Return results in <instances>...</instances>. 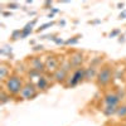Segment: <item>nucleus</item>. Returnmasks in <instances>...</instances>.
I'll return each mask as SVG.
<instances>
[{"label": "nucleus", "instance_id": "f257e3e1", "mask_svg": "<svg viewBox=\"0 0 126 126\" xmlns=\"http://www.w3.org/2000/svg\"><path fill=\"white\" fill-rule=\"evenodd\" d=\"M5 91L12 94V96H16V94H20L23 87H24V83H23V79L20 78L19 76L16 75H12L9 76V78L5 81Z\"/></svg>", "mask_w": 126, "mask_h": 126}, {"label": "nucleus", "instance_id": "f03ea898", "mask_svg": "<svg viewBox=\"0 0 126 126\" xmlns=\"http://www.w3.org/2000/svg\"><path fill=\"white\" fill-rule=\"evenodd\" d=\"M112 78H113V69H112L111 66L106 64V66L101 67V69L97 73V77H96L97 85L105 87V86L110 85V82L112 81Z\"/></svg>", "mask_w": 126, "mask_h": 126}, {"label": "nucleus", "instance_id": "7ed1b4c3", "mask_svg": "<svg viewBox=\"0 0 126 126\" xmlns=\"http://www.w3.org/2000/svg\"><path fill=\"white\" fill-rule=\"evenodd\" d=\"M85 79H86V68L79 67V68H77L75 72H73V75L68 78L67 86L68 87H75V86H77L78 83H81L82 81H85Z\"/></svg>", "mask_w": 126, "mask_h": 126}, {"label": "nucleus", "instance_id": "20e7f679", "mask_svg": "<svg viewBox=\"0 0 126 126\" xmlns=\"http://www.w3.org/2000/svg\"><path fill=\"white\" fill-rule=\"evenodd\" d=\"M37 86H34L33 83H27L24 85L22 92H20V96H22L24 100H33L37 96Z\"/></svg>", "mask_w": 126, "mask_h": 126}, {"label": "nucleus", "instance_id": "39448f33", "mask_svg": "<svg viewBox=\"0 0 126 126\" xmlns=\"http://www.w3.org/2000/svg\"><path fill=\"white\" fill-rule=\"evenodd\" d=\"M68 61H69L72 67L79 68V67H82V63H83V54L81 53V52H75L73 54H71Z\"/></svg>", "mask_w": 126, "mask_h": 126}, {"label": "nucleus", "instance_id": "423d86ee", "mask_svg": "<svg viewBox=\"0 0 126 126\" xmlns=\"http://www.w3.org/2000/svg\"><path fill=\"white\" fill-rule=\"evenodd\" d=\"M44 64H46V71L53 72V73L61 67V66H59V61H58L56 57H47Z\"/></svg>", "mask_w": 126, "mask_h": 126}, {"label": "nucleus", "instance_id": "0eeeda50", "mask_svg": "<svg viewBox=\"0 0 126 126\" xmlns=\"http://www.w3.org/2000/svg\"><path fill=\"white\" fill-rule=\"evenodd\" d=\"M68 72H69V71H67L66 68L59 67V68L53 73V77H54V79H56L57 82L63 83V82H66V81L69 78V77H68Z\"/></svg>", "mask_w": 126, "mask_h": 126}, {"label": "nucleus", "instance_id": "6e6552de", "mask_svg": "<svg viewBox=\"0 0 126 126\" xmlns=\"http://www.w3.org/2000/svg\"><path fill=\"white\" fill-rule=\"evenodd\" d=\"M120 101H121V98L117 94V92H109V93H106V96H105V102H106V105L117 106Z\"/></svg>", "mask_w": 126, "mask_h": 126}, {"label": "nucleus", "instance_id": "1a4fd4ad", "mask_svg": "<svg viewBox=\"0 0 126 126\" xmlns=\"http://www.w3.org/2000/svg\"><path fill=\"white\" fill-rule=\"evenodd\" d=\"M30 66H32V69H35V71H38L39 73H43V72L46 71L44 62H42L40 58H38V57H34L33 59L30 61Z\"/></svg>", "mask_w": 126, "mask_h": 126}, {"label": "nucleus", "instance_id": "9d476101", "mask_svg": "<svg viewBox=\"0 0 126 126\" xmlns=\"http://www.w3.org/2000/svg\"><path fill=\"white\" fill-rule=\"evenodd\" d=\"M9 68L6 64H4V63H1V66H0V79L1 81H6L9 78Z\"/></svg>", "mask_w": 126, "mask_h": 126}, {"label": "nucleus", "instance_id": "9b49d317", "mask_svg": "<svg viewBox=\"0 0 126 126\" xmlns=\"http://www.w3.org/2000/svg\"><path fill=\"white\" fill-rule=\"evenodd\" d=\"M117 107H119V106L106 105V107L103 109V113L106 115V116H112V115H116V112H117Z\"/></svg>", "mask_w": 126, "mask_h": 126}, {"label": "nucleus", "instance_id": "f8f14e48", "mask_svg": "<svg viewBox=\"0 0 126 126\" xmlns=\"http://www.w3.org/2000/svg\"><path fill=\"white\" fill-rule=\"evenodd\" d=\"M97 71H96V67L94 66H91V67H88V68H86V79L87 81H90L91 78H93L94 76L97 77Z\"/></svg>", "mask_w": 126, "mask_h": 126}, {"label": "nucleus", "instance_id": "ddd939ff", "mask_svg": "<svg viewBox=\"0 0 126 126\" xmlns=\"http://www.w3.org/2000/svg\"><path fill=\"white\" fill-rule=\"evenodd\" d=\"M48 86V79L44 77V76H40L38 78V82H37V88L39 90H46Z\"/></svg>", "mask_w": 126, "mask_h": 126}, {"label": "nucleus", "instance_id": "4468645a", "mask_svg": "<svg viewBox=\"0 0 126 126\" xmlns=\"http://www.w3.org/2000/svg\"><path fill=\"white\" fill-rule=\"evenodd\" d=\"M79 38H82L81 34L75 35V37H72V38L67 39V40H66V46H75V44H77V43H78V40H79Z\"/></svg>", "mask_w": 126, "mask_h": 126}, {"label": "nucleus", "instance_id": "2eb2a0df", "mask_svg": "<svg viewBox=\"0 0 126 126\" xmlns=\"http://www.w3.org/2000/svg\"><path fill=\"white\" fill-rule=\"evenodd\" d=\"M9 98H10V94H9L5 90H3L1 93H0V102L4 105V103H6V102L9 101Z\"/></svg>", "mask_w": 126, "mask_h": 126}, {"label": "nucleus", "instance_id": "dca6fc26", "mask_svg": "<svg viewBox=\"0 0 126 126\" xmlns=\"http://www.w3.org/2000/svg\"><path fill=\"white\" fill-rule=\"evenodd\" d=\"M116 115L119 117H126V105H121V106L117 107Z\"/></svg>", "mask_w": 126, "mask_h": 126}, {"label": "nucleus", "instance_id": "f3484780", "mask_svg": "<svg viewBox=\"0 0 126 126\" xmlns=\"http://www.w3.org/2000/svg\"><path fill=\"white\" fill-rule=\"evenodd\" d=\"M56 23L54 22H48V23H44V24H42L38 29H37V32L38 33H40V32H43V30H46V29H48V28H50V27H53Z\"/></svg>", "mask_w": 126, "mask_h": 126}, {"label": "nucleus", "instance_id": "a211bd4d", "mask_svg": "<svg viewBox=\"0 0 126 126\" xmlns=\"http://www.w3.org/2000/svg\"><path fill=\"white\" fill-rule=\"evenodd\" d=\"M12 40H16V39H22V29H16V30H14L13 33H12Z\"/></svg>", "mask_w": 126, "mask_h": 126}, {"label": "nucleus", "instance_id": "6ab92c4d", "mask_svg": "<svg viewBox=\"0 0 126 126\" xmlns=\"http://www.w3.org/2000/svg\"><path fill=\"white\" fill-rule=\"evenodd\" d=\"M0 53H1L3 56H5V54L10 56V53H12V47H8V46L3 47L1 49H0Z\"/></svg>", "mask_w": 126, "mask_h": 126}, {"label": "nucleus", "instance_id": "aec40b11", "mask_svg": "<svg viewBox=\"0 0 126 126\" xmlns=\"http://www.w3.org/2000/svg\"><path fill=\"white\" fill-rule=\"evenodd\" d=\"M29 76H30V77H40V76H42V73H39L38 71L30 68V71H29Z\"/></svg>", "mask_w": 126, "mask_h": 126}, {"label": "nucleus", "instance_id": "412c9836", "mask_svg": "<svg viewBox=\"0 0 126 126\" xmlns=\"http://www.w3.org/2000/svg\"><path fill=\"white\" fill-rule=\"evenodd\" d=\"M121 33V30L120 29H115V30H112L111 33H110V38H113V37H116V35H119Z\"/></svg>", "mask_w": 126, "mask_h": 126}, {"label": "nucleus", "instance_id": "4be33fe9", "mask_svg": "<svg viewBox=\"0 0 126 126\" xmlns=\"http://www.w3.org/2000/svg\"><path fill=\"white\" fill-rule=\"evenodd\" d=\"M8 8H9V9H18L19 5H18V3L12 1V3H9V4H8Z\"/></svg>", "mask_w": 126, "mask_h": 126}, {"label": "nucleus", "instance_id": "5701e85b", "mask_svg": "<svg viewBox=\"0 0 126 126\" xmlns=\"http://www.w3.org/2000/svg\"><path fill=\"white\" fill-rule=\"evenodd\" d=\"M54 43H56V44H58V46H62V44H66V40H63L62 38H56Z\"/></svg>", "mask_w": 126, "mask_h": 126}, {"label": "nucleus", "instance_id": "b1692460", "mask_svg": "<svg viewBox=\"0 0 126 126\" xmlns=\"http://www.w3.org/2000/svg\"><path fill=\"white\" fill-rule=\"evenodd\" d=\"M119 19H120V20H121V19H126V9L121 10V13L119 14Z\"/></svg>", "mask_w": 126, "mask_h": 126}, {"label": "nucleus", "instance_id": "393cba45", "mask_svg": "<svg viewBox=\"0 0 126 126\" xmlns=\"http://www.w3.org/2000/svg\"><path fill=\"white\" fill-rule=\"evenodd\" d=\"M33 50H34V52H39V50H43V46H42V44L34 46V47H33Z\"/></svg>", "mask_w": 126, "mask_h": 126}, {"label": "nucleus", "instance_id": "a878e982", "mask_svg": "<svg viewBox=\"0 0 126 126\" xmlns=\"http://www.w3.org/2000/svg\"><path fill=\"white\" fill-rule=\"evenodd\" d=\"M125 42H126L125 37H119V43H125Z\"/></svg>", "mask_w": 126, "mask_h": 126}, {"label": "nucleus", "instance_id": "bb28decb", "mask_svg": "<svg viewBox=\"0 0 126 126\" xmlns=\"http://www.w3.org/2000/svg\"><path fill=\"white\" fill-rule=\"evenodd\" d=\"M44 6H46V9H49L48 6H52V1H46L44 3Z\"/></svg>", "mask_w": 126, "mask_h": 126}, {"label": "nucleus", "instance_id": "cd10ccee", "mask_svg": "<svg viewBox=\"0 0 126 126\" xmlns=\"http://www.w3.org/2000/svg\"><path fill=\"white\" fill-rule=\"evenodd\" d=\"M3 16H12V13L10 12H3Z\"/></svg>", "mask_w": 126, "mask_h": 126}, {"label": "nucleus", "instance_id": "c85d7f7f", "mask_svg": "<svg viewBox=\"0 0 126 126\" xmlns=\"http://www.w3.org/2000/svg\"><path fill=\"white\" fill-rule=\"evenodd\" d=\"M50 10H52V14H53V15H54L56 13H58V12H59L58 9H54V8H50Z\"/></svg>", "mask_w": 126, "mask_h": 126}, {"label": "nucleus", "instance_id": "c756f323", "mask_svg": "<svg viewBox=\"0 0 126 126\" xmlns=\"http://www.w3.org/2000/svg\"><path fill=\"white\" fill-rule=\"evenodd\" d=\"M90 24H98V23H101V20H93V22H88Z\"/></svg>", "mask_w": 126, "mask_h": 126}, {"label": "nucleus", "instance_id": "7c9ffc66", "mask_svg": "<svg viewBox=\"0 0 126 126\" xmlns=\"http://www.w3.org/2000/svg\"><path fill=\"white\" fill-rule=\"evenodd\" d=\"M117 8H119V9H122V8H124V3H119V4H117Z\"/></svg>", "mask_w": 126, "mask_h": 126}, {"label": "nucleus", "instance_id": "2f4dec72", "mask_svg": "<svg viewBox=\"0 0 126 126\" xmlns=\"http://www.w3.org/2000/svg\"><path fill=\"white\" fill-rule=\"evenodd\" d=\"M59 24H61V25H64V24H66V22H64V20H62V22H59Z\"/></svg>", "mask_w": 126, "mask_h": 126}, {"label": "nucleus", "instance_id": "473e14b6", "mask_svg": "<svg viewBox=\"0 0 126 126\" xmlns=\"http://www.w3.org/2000/svg\"><path fill=\"white\" fill-rule=\"evenodd\" d=\"M125 126H126V121H125Z\"/></svg>", "mask_w": 126, "mask_h": 126}]
</instances>
